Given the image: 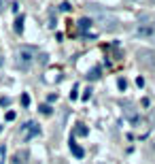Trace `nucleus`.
<instances>
[{"instance_id": "1", "label": "nucleus", "mask_w": 155, "mask_h": 164, "mask_svg": "<svg viewBox=\"0 0 155 164\" xmlns=\"http://www.w3.org/2000/svg\"><path fill=\"white\" fill-rule=\"evenodd\" d=\"M34 60H36V51H34L32 47H21V49L17 51V68L30 71L32 64H34Z\"/></svg>"}, {"instance_id": "2", "label": "nucleus", "mask_w": 155, "mask_h": 164, "mask_svg": "<svg viewBox=\"0 0 155 164\" xmlns=\"http://www.w3.org/2000/svg\"><path fill=\"white\" fill-rule=\"evenodd\" d=\"M136 36L138 39H151L155 36V21L153 19H145L136 26Z\"/></svg>"}, {"instance_id": "3", "label": "nucleus", "mask_w": 155, "mask_h": 164, "mask_svg": "<svg viewBox=\"0 0 155 164\" xmlns=\"http://www.w3.org/2000/svg\"><path fill=\"white\" fill-rule=\"evenodd\" d=\"M98 11V9H96ZM102 24V28L104 30H115L117 28V19L113 17V15H108V13H102V11H98V17L94 19V24Z\"/></svg>"}, {"instance_id": "4", "label": "nucleus", "mask_w": 155, "mask_h": 164, "mask_svg": "<svg viewBox=\"0 0 155 164\" xmlns=\"http://www.w3.org/2000/svg\"><path fill=\"white\" fill-rule=\"evenodd\" d=\"M41 134V128H38V124L36 122H28L21 126V136L26 139V141H30V139H34V136H38Z\"/></svg>"}, {"instance_id": "5", "label": "nucleus", "mask_w": 155, "mask_h": 164, "mask_svg": "<svg viewBox=\"0 0 155 164\" xmlns=\"http://www.w3.org/2000/svg\"><path fill=\"white\" fill-rule=\"evenodd\" d=\"M28 158H30V154H28L26 149H19V151H15V154H13L11 164H28Z\"/></svg>"}, {"instance_id": "6", "label": "nucleus", "mask_w": 155, "mask_h": 164, "mask_svg": "<svg viewBox=\"0 0 155 164\" xmlns=\"http://www.w3.org/2000/svg\"><path fill=\"white\" fill-rule=\"evenodd\" d=\"M68 147H70V151H72V156H74V158H79V160H81V158L85 156L83 147H79V145H77V141H74L72 136H70V143H68Z\"/></svg>"}, {"instance_id": "7", "label": "nucleus", "mask_w": 155, "mask_h": 164, "mask_svg": "<svg viewBox=\"0 0 155 164\" xmlns=\"http://www.w3.org/2000/svg\"><path fill=\"white\" fill-rule=\"evenodd\" d=\"M94 26V19L92 17H83V19H79V30L83 32V34H87V30Z\"/></svg>"}, {"instance_id": "8", "label": "nucleus", "mask_w": 155, "mask_h": 164, "mask_svg": "<svg viewBox=\"0 0 155 164\" xmlns=\"http://www.w3.org/2000/svg\"><path fill=\"white\" fill-rule=\"evenodd\" d=\"M87 132H89V130H87L85 124H77V128H74V134H77V136H87Z\"/></svg>"}, {"instance_id": "9", "label": "nucleus", "mask_w": 155, "mask_h": 164, "mask_svg": "<svg viewBox=\"0 0 155 164\" xmlns=\"http://www.w3.org/2000/svg\"><path fill=\"white\" fill-rule=\"evenodd\" d=\"M15 32H17V34L23 32V15H19V17L15 19Z\"/></svg>"}, {"instance_id": "10", "label": "nucleus", "mask_w": 155, "mask_h": 164, "mask_svg": "<svg viewBox=\"0 0 155 164\" xmlns=\"http://www.w3.org/2000/svg\"><path fill=\"white\" fill-rule=\"evenodd\" d=\"M89 79H100V66H96L94 71H92V75H87Z\"/></svg>"}, {"instance_id": "11", "label": "nucleus", "mask_w": 155, "mask_h": 164, "mask_svg": "<svg viewBox=\"0 0 155 164\" xmlns=\"http://www.w3.org/2000/svg\"><path fill=\"white\" fill-rule=\"evenodd\" d=\"M79 98V85H72V92H70V100H77Z\"/></svg>"}, {"instance_id": "12", "label": "nucleus", "mask_w": 155, "mask_h": 164, "mask_svg": "<svg viewBox=\"0 0 155 164\" xmlns=\"http://www.w3.org/2000/svg\"><path fill=\"white\" fill-rule=\"evenodd\" d=\"M117 85H119V90H121V92H125V90H128V81H125V79H119Z\"/></svg>"}, {"instance_id": "13", "label": "nucleus", "mask_w": 155, "mask_h": 164, "mask_svg": "<svg viewBox=\"0 0 155 164\" xmlns=\"http://www.w3.org/2000/svg\"><path fill=\"white\" fill-rule=\"evenodd\" d=\"M21 105L23 107H30V96L28 94H21Z\"/></svg>"}, {"instance_id": "14", "label": "nucleus", "mask_w": 155, "mask_h": 164, "mask_svg": "<svg viewBox=\"0 0 155 164\" xmlns=\"http://www.w3.org/2000/svg\"><path fill=\"white\" fill-rule=\"evenodd\" d=\"M41 113H43V115H51V107H49V105H43V107H41Z\"/></svg>"}, {"instance_id": "15", "label": "nucleus", "mask_w": 155, "mask_h": 164, "mask_svg": "<svg viewBox=\"0 0 155 164\" xmlns=\"http://www.w3.org/2000/svg\"><path fill=\"white\" fill-rule=\"evenodd\" d=\"M59 9H62L64 13H68V11H70L72 6H70V2H62V4H59Z\"/></svg>"}, {"instance_id": "16", "label": "nucleus", "mask_w": 155, "mask_h": 164, "mask_svg": "<svg viewBox=\"0 0 155 164\" xmlns=\"http://www.w3.org/2000/svg\"><path fill=\"white\" fill-rule=\"evenodd\" d=\"M89 96H92V90H89V87H87V90H85V92H83V96H81V98H83V100H89Z\"/></svg>"}, {"instance_id": "17", "label": "nucleus", "mask_w": 155, "mask_h": 164, "mask_svg": "<svg viewBox=\"0 0 155 164\" xmlns=\"http://www.w3.org/2000/svg\"><path fill=\"white\" fill-rule=\"evenodd\" d=\"M13 120H15V111H9L6 113V122H13Z\"/></svg>"}, {"instance_id": "18", "label": "nucleus", "mask_w": 155, "mask_h": 164, "mask_svg": "<svg viewBox=\"0 0 155 164\" xmlns=\"http://www.w3.org/2000/svg\"><path fill=\"white\" fill-rule=\"evenodd\" d=\"M47 100H49V102H55V100H57V94H49Z\"/></svg>"}, {"instance_id": "19", "label": "nucleus", "mask_w": 155, "mask_h": 164, "mask_svg": "<svg viewBox=\"0 0 155 164\" xmlns=\"http://www.w3.org/2000/svg\"><path fill=\"white\" fill-rule=\"evenodd\" d=\"M136 85H138V87H142V85H145V79H142V77H138V79H136Z\"/></svg>"}, {"instance_id": "20", "label": "nucleus", "mask_w": 155, "mask_h": 164, "mask_svg": "<svg viewBox=\"0 0 155 164\" xmlns=\"http://www.w3.org/2000/svg\"><path fill=\"white\" fill-rule=\"evenodd\" d=\"M0 66H2V58H0Z\"/></svg>"}, {"instance_id": "21", "label": "nucleus", "mask_w": 155, "mask_h": 164, "mask_svg": "<svg viewBox=\"0 0 155 164\" xmlns=\"http://www.w3.org/2000/svg\"><path fill=\"white\" fill-rule=\"evenodd\" d=\"M0 132H2V126H0Z\"/></svg>"}, {"instance_id": "22", "label": "nucleus", "mask_w": 155, "mask_h": 164, "mask_svg": "<svg viewBox=\"0 0 155 164\" xmlns=\"http://www.w3.org/2000/svg\"><path fill=\"white\" fill-rule=\"evenodd\" d=\"M151 2H155V0H151Z\"/></svg>"}]
</instances>
